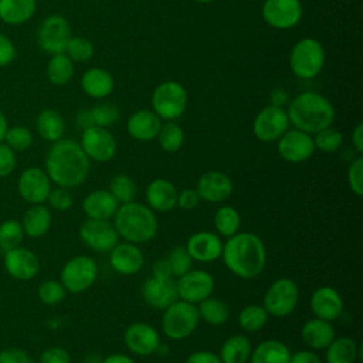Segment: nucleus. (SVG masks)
I'll list each match as a JSON object with an SVG mask.
<instances>
[{
	"label": "nucleus",
	"instance_id": "f257e3e1",
	"mask_svg": "<svg viewBox=\"0 0 363 363\" xmlns=\"http://www.w3.org/2000/svg\"><path fill=\"white\" fill-rule=\"evenodd\" d=\"M91 169V160L78 142L60 139L45 156V173L58 187L74 189L82 184Z\"/></svg>",
	"mask_w": 363,
	"mask_h": 363
},
{
	"label": "nucleus",
	"instance_id": "f03ea898",
	"mask_svg": "<svg viewBox=\"0 0 363 363\" xmlns=\"http://www.w3.org/2000/svg\"><path fill=\"white\" fill-rule=\"evenodd\" d=\"M221 258L231 274L241 279H252L265 268L267 250L257 234L238 231L223 244Z\"/></svg>",
	"mask_w": 363,
	"mask_h": 363
},
{
	"label": "nucleus",
	"instance_id": "7ed1b4c3",
	"mask_svg": "<svg viewBox=\"0 0 363 363\" xmlns=\"http://www.w3.org/2000/svg\"><path fill=\"white\" fill-rule=\"evenodd\" d=\"M289 123L309 135L332 125L335 119L333 105L320 94L302 92L291 101L286 111Z\"/></svg>",
	"mask_w": 363,
	"mask_h": 363
},
{
	"label": "nucleus",
	"instance_id": "20e7f679",
	"mask_svg": "<svg viewBox=\"0 0 363 363\" xmlns=\"http://www.w3.org/2000/svg\"><path fill=\"white\" fill-rule=\"evenodd\" d=\"M113 218V227L126 242L145 244L155 238L159 230L156 213L143 203L130 201L119 204Z\"/></svg>",
	"mask_w": 363,
	"mask_h": 363
},
{
	"label": "nucleus",
	"instance_id": "39448f33",
	"mask_svg": "<svg viewBox=\"0 0 363 363\" xmlns=\"http://www.w3.org/2000/svg\"><path fill=\"white\" fill-rule=\"evenodd\" d=\"M197 305L177 299L163 309L162 332L172 340H183L193 335L199 326Z\"/></svg>",
	"mask_w": 363,
	"mask_h": 363
},
{
	"label": "nucleus",
	"instance_id": "423d86ee",
	"mask_svg": "<svg viewBox=\"0 0 363 363\" xmlns=\"http://www.w3.org/2000/svg\"><path fill=\"white\" fill-rule=\"evenodd\" d=\"M325 64V50L315 38L299 40L289 55L292 72L303 79L316 77Z\"/></svg>",
	"mask_w": 363,
	"mask_h": 363
},
{
	"label": "nucleus",
	"instance_id": "0eeeda50",
	"mask_svg": "<svg viewBox=\"0 0 363 363\" xmlns=\"http://www.w3.org/2000/svg\"><path fill=\"white\" fill-rule=\"evenodd\" d=\"M98 278V264L88 255H75L69 258L60 274V281L69 294L88 291Z\"/></svg>",
	"mask_w": 363,
	"mask_h": 363
},
{
	"label": "nucleus",
	"instance_id": "6e6552de",
	"mask_svg": "<svg viewBox=\"0 0 363 363\" xmlns=\"http://www.w3.org/2000/svg\"><path fill=\"white\" fill-rule=\"evenodd\" d=\"M187 105V92L184 86L176 81H164L159 84L152 95L153 112L164 121L180 118Z\"/></svg>",
	"mask_w": 363,
	"mask_h": 363
},
{
	"label": "nucleus",
	"instance_id": "1a4fd4ad",
	"mask_svg": "<svg viewBox=\"0 0 363 363\" xmlns=\"http://www.w3.org/2000/svg\"><path fill=\"white\" fill-rule=\"evenodd\" d=\"M299 301V288L291 278H278L267 289L262 306L269 316L286 318L289 316Z\"/></svg>",
	"mask_w": 363,
	"mask_h": 363
},
{
	"label": "nucleus",
	"instance_id": "9d476101",
	"mask_svg": "<svg viewBox=\"0 0 363 363\" xmlns=\"http://www.w3.org/2000/svg\"><path fill=\"white\" fill-rule=\"evenodd\" d=\"M71 38V27L65 17L60 14H51L45 17L37 30V43L40 48L50 54H61Z\"/></svg>",
	"mask_w": 363,
	"mask_h": 363
},
{
	"label": "nucleus",
	"instance_id": "9b49d317",
	"mask_svg": "<svg viewBox=\"0 0 363 363\" xmlns=\"http://www.w3.org/2000/svg\"><path fill=\"white\" fill-rule=\"evenodd\" d=\"M78 233L81 241L96 252H109L119 242V235L109 220L86 218Z\"/></svg>",
	"mask_w": 363,
	"mask_h": 363
},
{
	"label": "nucleus",
	"instance_id": "f8f14e48",
	"mask_svg": "<svg viewBox=\"0 0 363 363\" xmlns=\"http://www.w3.org/2000/svg\"><path fill=\"white\" fill-rule=\"evenodd\" d=\"M214 285L213 275L204 269H190L176 281L179 299L194 305L211 296Z\"/></svg>",
	"mask_w": 363,
	"mask_h": 363
},
{
	"label": "nucleus",
	"instance_id": "ddd939ff",
	"mask_svg": "<svg viewBox=\"0 0 363 363\" xmlns=\"http://www.w3.org/2000/svg\"><path fill=\"white\" fill-rule=\"evenodd\" d=\"M289 126V119L286 111L282 106L269 105L265 106L254 119L252 132L261 142H275L278 140Z\"/></svg>",
	"mask_w": 363,
	"mask_h": 363
},
{
	"label": "nucleus",
	"instance_id": "4468645a",
	"mask_svg": "<svg viewBox=\"0 0 363 363\" xmlns=\"http://www.w3.org/2000/svg\"><path fill=\"white\" fill-rule=\"evenodd\" d=\"M79 146L89 160L109 162L116 155V139L113 135L101 126H92L82 130Z\"/></svg>",
	"mask_w": 363,
	"mask_h": 363
},
{
	"label": "nucleus",
	"instance_id": "2eb2a0df",
	"mask_svg": "<svg viewBox=\"0 0 363 363\" xmlns=\"http://www.w3.org/2000/svg\"><path fill=\"white\" fill-rule=\"evenodd\" d=\"M264 20L274 28L288 30L295 27L302 17L299 0H265L262 6Z\"/></svg>",
	"mask_w": 363,
	"mask_h": 363
},
{
	"label": "nucleus",
	"instance_id": "dca6fc26",
	"mask_svg": "<svg viewBox=\"0 0 363 363\" xmlns=\"http://www.w3.org/2000/svg\"><path fill=\"white\" fill-rule=\"evenodd\" d=\"M278 153L289 163H302L315 153L313 138L299 129L286 130L278 139Z\"/></svg>",
	"mask_w": 363,
	"mask_h": 363
},
{
	"label": "nucleus",
	"instance_id": "f3484780",
	"mask_svg": "<svg viewBox=\"0 0 363 363\" xmlns=\"http://www.w3.org/2000/svg\"><path fill=\"white\" fill-rule=\"evenodd\" d=\"M17 190L21 199L30 204H44L51 191V180L45 170L27 167L18 177Z\"/></svg>",
	"mask_w": 363,
	"mask_h": 363
},
{
	"label": "nucleus",
	"instance_id": "a211bd4d",
	"mask_svg": "<svg viewBox=\"0 0 363 363\" xmlns=\"http://www.w3.org/2000/svg\"><path fill=\"white\" fill-rule=\"evenodd\" d=\"M125 346L136 356H150L160 347L159 332L146 322L130 323L123 333Z\"/></svg>",
	"mask_w": 363,
	"mask_h": 363
},
{
	"label": "nucleus",
	"instance_id": "6ab92c4d",
	"mask_svg": "<svg viewBox=\"0 0 363 363\" xmlns=\"http://www.w3.org/2000/svg\"><path fill=\"white\" fill-rule=\"evenodd\" d=\"M233 187V180L228 174L220 170H208L199 177L194 189L200 200L216 204L225 201L231 196Z\"/></svg>",
	"mask_w": 363,
	"mask_h": 363
},
{
	"label": "nucleus",
	"instance_id": "aec40b11",
	"mask_svg": "<svg viewBox=\"0 0 363 363\" xmlns=\"http://www.w3.org/2000/svg\"><path fill=\"white\" fill-rule=\"evenodd\" d=\"M223 241L217 233L197 231L187 238L186 250L193 261L208 264L221 258Z\"/></svg>",
	"mask_w": 363,
	"mask_h": 363
},
{
	"label": "nucleus",
	"instance_id": "412c9836",
	"mask_svg": "<svg viewBox=\"0 0 363 363\" xmlns=\"http://www.w3.org/2000/svg\"><path fill=\"white\" fill-rule=\"evenodd\" d=\"M4 268L18 281H30L40 271V259L31 250L18 245L4 252Z\"/></svg>",
	"mask_w": 363,
	"mask_h": 363
},
{
	"label": "nucleus",
	"instance_id": "4be33fe9",
	"mask_svg": "<svg viewBox=\"0 0 363 363\" xmlns=\"http://www.w3.org/2000/svg\"><path fill=\"white\" fill-rule=\"evenodd\" d=\"M311 311L315 318L333 322L343 312V299L337 289L329 285L316 288L309 299Z\"/></svg>",
	"mask_w": 363,
	"mask_h": 363
},
{
	"label": "nucleus",
	"instance_id": "5701e85b",
	"mask_svg": "<svg viewBox=\"0 0 363 363\" xmlns=\"http://www.w3.org/2000/svg\"><path fill=\"white\" fill-rule=\"evenodd\" d=\"M109 264L112 269L121 275H135L142 269L145 257L136 244L123 241L118 242L109 251Z\"/></svg>",
	"mask_w": 363,
	"mask_h": 363
},
{
	"label": "nucleus",
	"instance_id": "b1692460",
	"mask_svg": "<svg viewBox=\"0 0 363 363\" xmlns=\"http://www.w3.org/2000/svg\"><path fill=\"white\" fill-rule=\"evenodd\" d=\"M142 298L147 306L163 311L179 299L176 282L172 278L157 279L150 277L142 285Z\"/></svg>",
	"mask_w": 363,
	"mask_h": 363
},
{
	"label": "nucleus",
	"instance_id": "393cba45",
	"mask_svg": "<svg viewBox=\"0 0 363 363\" xmlns=\"http://www.w3.org/2000/svg\"><path fill=\"white\" fill-rule=\"evenodd\" d=\"M177 189L167 179L152 180L145 191L146 206L155 213H167L176 207L177 203Z\"/></svg>",
	"mask_w": 363,
	"mask_h": 363
},
{
	"label": "nucleus",
	"instance_id": "a878e982",
	"mask_svg": "<svg viewBox=\"0 0 363 363\" xmlns=\"http://www.w3.org/2000/svg\"><path fill=\"white\" fill-rule=\"evenodd\" d=\"M118 207L119 203L109 193V190H94L88 193L82 200V211L86 218L111 220L115 216Z\"/></svg>",
	"mask_w": 363,
	"mask_h": 363
},
{
	"label": "nucleus",
	"instance_id": "bb28decb",
	"mask_svg": "<svg viewBox=\"0 0 363 363\" xmlns=\"http://www.w3.org/2000/svg\"><path fill=\"white\" fill-rule=\"evenodd\" d=\"M335 336L336 332L333 325L315 316L312 319H308L301 328L302 342L311 350H325L328 345L335 339Z\"/></svg>",
	"mask_w": 363,
	"mask_h": 363
},
{
	"label": "nucleus",
	"instance_id": "cd10ccee",
	"mask_svg": "<svg viewBox=\"0 0 363 363\" xmlns=\"http://www.w3.org/2000/svg\"><path fill=\"white\" fill-rule=\"evenodd\" d=\"M126 128L128 133L133 139L139 142H149L157 136L162 128V119L153 111L140 109L130 115Z\"/></svg>",
	"mask_w": 363,
	"mask_h": 363
},
{
	"label": "nucleus",
	"instance_id": "c85d7f7f",
	"mask_svg": "<svg viewBox=\"0 0 363 363\" xmlns=\"http://www.w3.org/2000/svg\"><path fill=\"white\" fill-rule=\"evenodd\" d=\"M51 223L52 216L47 206L31 204V207L23 216L21 227L26 235L31 238H40L48 233Z\"/></svg>",
	"mask_w": 363,
	"mask_h": 363
},
{
	"label": "nucleus",
	"instance_id": "c756f323",
	"mask_svg": "<svg viewBox=\"0 0 363 363\" xmlns=\"http://www.w3.org/2000/svg\"><path fill=\"white\" fill-rule=\"evenodd\" d=\"M37 0H0V20L9 26H21L33 18Z\"/></svg>",
	"mask_w": 363,
	"mask_h": 363
},
{
	"label": "nucleus",
	"instance_id": "7c9ffc66",
	"mask_svg": "<svg viewBox=\"0 0 363 363\" xmlns=\"http://www.w3.org/2000/svg\"><path fill=\"white\" fill-rule=\"evenodd\" d=\"M291 350L278 339H265L251 350L250 363H289Z\"/></svg>",
	"mask_w": 363,
	"mask_h": 363
},
{
	"label": "nucleus",
	"instance_id": "2f4dec72",
	"mask_svg": "<svg viewBox=\"0 0 363 363\" xmlns=\"http://www.w3.org/2000/svg\"><path fill=\"white\" fill-rule=\"evenodd\" d=\"M81 86L88 96L102 99L111 95L113 91V78L108 71L102 68H91L84 72L81 78Z\"/></svg>",
	"mask_w": 363,
	"mask_h": 363
},
{
	"label": "nucleus",
	"instance_id": "473e14b6",
	"mask_svg": "<svg viewBox=\"0 0 363 363\" xmlns=\"http://www.w3.org/2000/svg\"><path fill=\"white\" fill-rule=\"evenodd\" d=\"M360 356L359 343L349 336H339L325 349L326 363H356Z\"/></svg>",
	"mask_w": 363,
	"mask_h": 363
},
{
	"label": "nucleus",
	"instance_id": "72a5a7b5",
	"mask_svg": "<svg viewBox=\"0 0 363 363\" xmlns=\"http://www.w3.org/2000/svg\"><path fill=\"white\" fill-rule=\"evenodd\" d=\"M251 350V340L245 335H233L223 342L218 356L223 363H247Z\"/></svg>",
	"mask_w": 363,
	"mask_h": 363
},
{
	"label": "nucleus",
	"instance_id": "f704fd0d",
	"mask_svg": "<svg viewBox=\"0 0 363 363\" xmlns=\"http://www.w3.org/2000/svg\"><path fill=\"white\" fill-rule=\"evenodd\" d=\"M35 129L44 140L54 143L62 139V135L65 130V122L62 115L58 111L44 109L37 116Z\"/></svg>",
	"mask_w": 363,
	"mask_h": 363
},
{
	"label": "nucleus",
	"instance_id": "c9c22d12",
	"mask_svg": "<svg viewBox=\"0 0 363 363\" xmlns=\"http://www.w3.org/2000/svg\"><path fill=\"white\" fill-rule=\"evenodd\" d=\"M197 311L200 319H203L210 326H221L230 318V308L220 298H206L197 303Z\"/></svg>",
	"mask_w": 363,
	"mask_h": 363
},
{
	"label": "nucleus",
	"instance_id": "e433bc0d",
	"mask_svg": "<svg viewBox=\"0 0 363 363\" xmlns=\"http://www.w3.org/2000/svg\"><path fill=\"white\" fill-rule=\"evenodd\" d=\"M45 74L52 85H65L74 75V64L65 52L51 55L45 68Z\"/></svg>",
	"mask_w": 363,
	"mask_h": 363
},
{
	"label": "nucleus",
	"instance_id": "4c0bfd02",
	"mask_svg": "<svg viewBox=\"0 0 363 363\" xmlns=\"http://www.w3.org/2000/svg\"><path fill=\"white\" fill-rule=\"evenodd\" d=\"M213 224L220 237L228 238L240 231L241 217L235 207L227 204L216 210L213 217Z\"/></svg>",
	"mask_w": 363,
	"mask_h": 363
},
{
	"label": "nucleus",
	"instance_id": "58836bf2",
	"mask_svg": "<svg viewBox=\"0 0 363 363\" xmlns=\"http://www.w3.org/2000/svg\"><path fill=\"white\" fill-rule=\"evenodd\" d=\"M268 312L262 305L251 303L244 306L238 313V325L244 332L254 333L261 330L268 322Z\"/></svg>",
	"mask_w": 363,
	"mask_h": 363
},
{
	"label": "nucleus",
	"instance_id": "ea45409f",
	"mask_svg": "<svg viewBox=\"0 0 363 363\" xmlns=\"http://www.w3.org/2000/svg\"><path fill=\"white\" fill-rule=\"evenodd\" d=\"M108 190L116 199V201L119 204L135 201V197H136V193H138V187H136L135 180L130 176L122 174V173L116 174L111 179Z\"/></svg>",
	"mask_w": 363,
	"mask_h": 363
},
{
	"label": "nucleus",
	"instance_id": "a19ab883",
	"mask_svg": "<svg viewBox=\"0 0 363 363\" xmlns=\"http://www.w3.org/2000/svg\"><path fill=\"white\" fill-rule=\"evenodd\" d=\"M156 138L159 139V145L164 152L174 153L184 142V132L176 122L167 121L164 125H162Z\"/></svg>",
	"mask_w": 363,
	"mask_h": 363
},
{
	"label": "nucleus",
	"instance_id": "79ce46f5",
	"mask_svg": "<svg viewBox=\"0 0 363 363\" xmlns=\"http://www.w3.org/2000/svg\"><path fill=\"white\" fill-rule=\"evenodd\" d=\"M23 237L24 231L20 221L9 218L0 224V250L3 252L18 247L23 241Z\"/></svg>",
	"mask_w": 363,
	"mask_h": 363
},
{
	"label": "nucleus",
	"instance_id": "37998d69",
	"mask_svg": "<svg viewBox=\"0 0 363 363\" xmlns=\"http://www.w3.org/2000/svg\"><path fill=\"white\" fill-rule=\"evenodd\" d=\"M342 143H343V135L332 126H328V128L316 132L315 138H313L315 149H318L323 153L336 152L342 146Z\"/></svg>",
	"mask_w": 363,
	"mask_h": 363
},
{
	"label": "nucleus",
	"instance_id": "c03bdc74",
	"mask_svg": "<svg viewBox=\"0 0 363 363\" xmlns=\"http://www.w3.org/2000/svg\"><path fill=\"white\" fill-rule=\"evenodd\" d=\"M33 133L28 128L23 125H16L7 129L4 136V143L11 147L14 152H23L27 150L33 145Z\"/></svg>",
	"mask_w": 363,
	"mask_h": 363
},
{
	"label": "nucleus",
	"instance_id": "a18cd8bd",
	"mask_svg": "<svg viewBox=\"0 0 363 363\" xmlns=\"http://www.w3.org/2000/svg\"><path fill=\"white\" fill-rule=\"evenodd\" d=\"M37 295L43 303L52 306V305H58L60 302L64 301V298L67 295V289L64 288L61 281L45 279L38 285Z\"/></svg>",
	"mask_w": 363,
	"mask_h": 363
},
{
	"label": "nucleus",
	"instance_id": "49530a36",
	"mask_svg": "<svg viewBox=\"0 0 363 363\" xmlns=\"http://www.w3.org/2000/svg\"><path fill=\"white\" fill-rule=\"evenodd\" d=\"M166 259L169 261V265H170V269H172V275L177 277V278L182 277L183 274H186L187 271H190L191 265H193V259H191V257L187 252L184 245L173 247L169 251Z\"/></svg>",
	"mask_w": 363,
	"mask_h": 363
},
{
	"label": "nucleus",
	"instance_id": "de8ad7c7",
	"mask_svg": "<svg viewBox=\"0 0 363 363\" xmlns=\"http://www.w3.org/2000/svg\"><path fill=\"white\" fill-rule=\"evenodd\" d=\"M64 52L72 62H85L94 55V45L85 37H71Z\"/></svg>",
	"mask_w": 363,
	"mask_h": 363
},
{
	"label": "nucleus",
	"instance_id": "09e8293b",
	"mask_svg": "<svg viewBox=\"0 0 363 363\" xmlns=\"http://www.w3.org/2000/svg\"><path fill=\"white\" fill-rule=\"evenodd\" d=\"M91 112L95 121V126L108 128L119 119V109L115 104H111V102H101L95 105L91 109Z\"/></svg>",
	"mask_w": 363,
	"mask_h": 363
},
{
	"label": "nucleus",
	"instance_id": "8fccbe9b",
	"mask_svg": "<svg viewBox=\"0 0 363 363\" xmlns=\"http://www.w3.org/2000/svg\"><path fill=\"white\" fill-rule=\"evenodd\" d=\"M347 186L357 197L363 196V157L357 156L347 167Z\"/></svg>",
	"mask_w": 363,
	"mask_h": 363
},
{
	"label": "nucleus",
	"instance_id": "3c124183",
	"mask_svg": "<svg viewBox=\"0 0 363 363\" xmlns=\"http://www.w3.org/2000/svg\"><path fill=\"white\" fill-rule=\"evenodd\" d=\"M48 206L55 210V211H67L72 207L74 204V197L69 191V189L65 187H58L51 189L48 197H47Z\"/></svg>",
	"mask_w": 363,
	"mask_h": 363
},
{
	"label": "nucleus",
	"instance_id": "603ef678",
	"mask_svg": "<svg viewBox=\"0 0 363 363\" xmlns=\"http://www.w3.org/2000/svg\"><path fill=\"white\" fill-rule=\"evenodd\" d=\"M17 166L16 152L4 142H0V177L10 176Z\"/></svg>",
	"mask_w": 363,
	"mask_h": 363
},
{
	"label": "nucleus",
	"instance_id": "864d4df0",
	"mask_svg": "<svg viewBox=\"0 0 363 363\" xmlns=\"http://www.w3.org/2000/svg\"><path fill=\"white\" fill-rule=\"evenodd\" d=\"M17 57V48L10 37L0 31V68L10 65Z\"/></svg>",
	"mask_w": 363,
	"mask_h": 363
},
{
	"label": "nucleus",
	"instance_id": "5fc2aeb1",
	"mask_svg": "<svg viewBox=\"0 0 363 363\" xmlns=\"http://www.w3.org/2000/svg\"><path fill=\"white\" fill-rule=\"evenodd\" d=\"M40 363H71V356L67 349L61 346H51L41 353Z\"/></svg>",
	"mask_w": 363,
	"mask_h": 363
},
{
	"label": "nucleus",
	"instance_id": "6e6d98bb",
	"mask_svg": "<svg viewBox=\"0 0 363 363\" xmlns=\"http://www.w3.org/2000/svg\"><path fill=\"white\" fill-rule=\"evenodd\" d=\"M199 203H200V196H199L196 189L187 187V189H183L182 191L177 193L176 206L180 207L184 211H190V210L196 208L199 206Z\"/></svg>",
	"mask_w": 363,
	"mask_h": 363
},
{
	"label": "nucleus",
	"instance_id": "4d7b16f0",
	"mask_svg": "<svg viewBox=\"0 0 363 363\" xmlns=\"http://www.w3.org/2000/svg\"><path fill=\"white\" fill-rule=\"evenodd\" d=\"M0 363H31L30 354L20 347H6L0 350Z\"/></svg>",
	"mask_w": 363,
	"mask_h": 363
},
{
	"label": "nucleus",
	"instance_id": "13d9d810",
	"mask_svg": "<svg viewBox=\"0 0 363 363\" xmlns=\"http://www.w3.org/2000/svg\"><path fill=\"white\" fill-rule=\"evenodd\" d=\"M184 363H223L220 356L210 350H197L189 354Z\"/></svg>",
	"mask_w": 363,
	"mask_h": 363
},
{
	"label": "nucleus",
	"instance_id": "bf43d9fd",
	"mask_svg": "<svg viewBox=\"0 0 363 363\" xmlns=\"http://www.w3.org/2000/svg\"><path fill=\"white\" fill-rule=\"evenodd\" d=\"M152 277L157 278V279H170L173 277L169 261L166 258L156 259L152 264Z\"/></svg>",
	"mask_w": 363,
	"mask_h": 363
},
{
	"label": "nucleus",
	"instance_id": "052dcab7",
	"mask_svg": "<svg viewBox=\"0 0 363 363\" xmlns=\"http://www.w3.org/2000/svg\"><path fill=\"white\" fill-rule=\"evenodd\" d=\"M289 363H322V359L315 353V350H298L291 353Z\"/></svg>",
	"mask_w": 363,
	"mask_h": 363
},
{
	"label": "nucleus",
	"instance_id": "680f3d73",
	"mask_svg": "<svg viewBox=\"0 0 363 363\" xmlns=\"http://www.w3.org/2000/svg\"><path fill=\"white\" fill-rule=\"evenodd\" d=\"M75 123L79 129L85 130V129H89L92 126H95V121H94V116H92V112L91 109H81L77 116H75Z\"/></svg>",
	"mask_w": 363,
	"mask_h": 363
},
{
	"label": "nucleus",
	"instance_id": "e2e57ef3",
	"mask_svg": "<svg viewBox=\"0 0 363 363\" xmlns=\"http://www.w3.org/2000/svg\"><path fill=\"white\" fill-rule=\"evenodd\" d=\"M352 143H353L356 152L359 155H362V152H363V125L362 123H357L356 128L353 129Z\"/></svg>",
	"mask_w": 363,
	"mask_h": 363
},
{
	"label": "nucleus",
	"instance_id": "0e129e2a",
	"mask_svg": "<svg viewBox=\"0 0 363 363\" xmlns=\"http://www.w3.org/2000/svg\"><path fill=\"white\" fill-rule=\"evenodd\" d=\"M101 363H136V362L125 353H112V354H108L106 357H104V360Z\"/></svg>",
	"mask_w": 363,
	"mask_h": 363
},
{
	"label": "nucleus",
	"instance_id": "69168bd1",
	"mask_svg": "<svg viewBox=\"0 0 363 363\" xmlns=\"http://www.w3.org/2000/svg\"><path fill=\"white\" fill-rule=\"evenodd\" d=\"M271 101H272V105L282 106L288 101V96L284 89H274L271 94Z\"/></svg>",
	"mask_w": 363,
	"mask_h": 363
},
{
	"label": "nucleus",
	"instance_id": "338daca9",
	"mask_svg": "<svg viewBox=\"0 0 363 363\" xmlns=\"http://www.w3.org/2000/svg\"><path fill=\"white\" fill-rule=\"evenodd\" d=\"M9 129V123H7V118L4 115V112L0 109V142L4 140L6 132Z\"/></svg>",
	"mask_w": 363,
	"mask_h": 363
},
{
	"label": "nucleus",
	"instance_id": "774afa93",
	"mask_svg": "<svg viewBox=\"0 0 363 363\" xmlns=\"http://www.w3.org/2000/svg\"><path fill=\"white\" fill-rule=\"evenodd\" d=\"M194 1H197V3H211L214 0H194Z\"/></svg>",
	"mask_w": 363,
	"mask_h": 363
}]
</instances>
